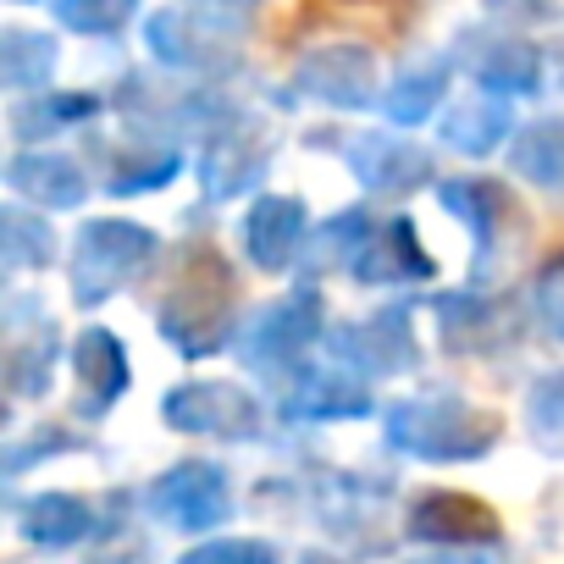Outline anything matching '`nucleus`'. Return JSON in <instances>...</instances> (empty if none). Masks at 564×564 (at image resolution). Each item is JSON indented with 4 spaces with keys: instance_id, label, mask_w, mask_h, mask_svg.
<instances>
[{
    "instance_id": "1",
    "label": "nucleus",
    "mask_w": 564,
    "mask_h": 564,
    "mask_svg": "<svg viewBox=\"0 0 564 564\" xmlns=\"http://www.w3.org/2000/svg\"><path fill=\"white\" fill-rule=\"evenodd\" d=\"M155 327L183 360H205V355H221L232 344V333H238V282H232V271L216 249H194L183 260L177 282L161 300Z\"/></svg>"
},
{
    "instance_id": "2",
    "label": "nucleus",
    "mask_w": 564,
    "mask_h": 564,
    "mask_svg": "<svg viewBox=\"0 0 564 564\" xmlns=\"http://www.w3.org/2000/svg\"><path fill=\"white\" fill-rule=\"evenodd\" d=\"M503 421L470 399H459L454 388H437V393H415V399H399L388 410V443L415 454V459H432V465H459V459H481L492 443H498Z\"/></svg>"
},
{
    "instance_id": "3",
    "label": "nucleus",
    "mask_w": 564,
    "mask_h": 564,
    "mask_svg": "<svg viewBox=\"0 0 564 564\" xmlns=\"http://www.w3.org/2000/svg\"><path fill=\"white\" fill-rule=\"evenodd\" d=\"M161 254L155 227L128 221V216H89L73 232V260H67V282H73V300L84 311L111 305L122 289H133L139 271Z\"/></svg>"
},
{
    "instance_id": "4",
    "label": "nucleus",
    "mask_w": 564,
    "mask_h": 564,
    "mask_svg": "<svg viewBox=\"0 0 564 564\" xmlns=\"http://www.w3.org/2000/svg\"><path fill=\"white\" fill-rule=\"evenodd\" d=\"M322 327H327L322 294H316V289H294V294L271 300L265 311H254V316L243 322L238 355H243V366H254V371H294V366H305V355H311V344L322 338Z\"/></svg>"
},
{
    "instance_id": "5",
    "label": "nucleus",
    "mask_w": 564,
    "mask_h": 564,
    "mask_svg": "<svg viewBox=\"0 0 564 564\" xmlns=\"http://www.w3.org/2000/svg\"><path fill=\"white\" fill-rule=\"evenodd\" d=\"M327 355L349 371H360L366 382L377 377H404L421 366V344H415V305H382L360 322H338L327 333Z\"/></svg>"
},
{
    "instance_id": "6",
    "label": "nucleus",
    "mask_w": 564,
    "mask_h": 564,
    "mask_svg": "<svg viewBox=\"0 0 564 564\" xmlns=\"http://www.w3.org/2000/svg\"><path fill=\"white\" fill-rule=\"evenodd\" d=\"M271 172V128L249 111H227L199 150V188L205 199L227 205L238 194H254Z\"/></svg>"
},
{
    "instance_id": "7",
    "label": "nucleus",
    "mask_w": 564,
    "mask_h": 564,
    "mask_svg": "<svg viewBox=\"0 0 564 564\" xmlns=\"http://www.w3.org/2000/svg\"><path fill=\"white\" fill-rule=\"evenodd\" d=\"M355 183L377 199H410L421 188L437 183V161L426 144H415L404 128H366V133H349L338 139Z\"/></svg>"
},
{
    "instance_id": "8",
    "label": "nucleus",
    "mask_w": 564,
    "mask_h": 564,
    "mask_svg": "<svg viewBox=\"0 0 564 564\" xmlns=\"http://www.w3.org/2000/svg\"><path fill=\"white\" fill-rule=\"evenodd\" d=\"M144 45L150 56L177 78H216V73H232L238 67V51H232V29L188 12V7H166V12H150L144 18Z\"/></svg>"
},
{
    "instance_id": "9",
    "label": "nucleus",
    "mask_w": 564,
    "mask_h": 564,
    "mask_svg": "<svg viewBox=\"0 0 564 564\" xmlns=\"http://www.w3.org/2000/svg\"><path fill=\"white\" fill-rule=\"evenodd\" d=\"M294 89L305 100L333 106V111H371V106H382L377 56H371V45H355V40L311 45L300 56V67H294Z\"/></svg>"
},
{
    "instance_id": "10",
    "label": "nucleus",
    "mask_w": 564,
    "mask_h": 564,
    "mask_svg": "<svg viewBox=\"0 0 564 564\" xmlns=\"http://www.w3.org/2000/svg\"><path fill=\"white\" fill-rule=\"evenodd\" d=\"M161 421L188 432V437H227V443H249L260 437V399L243 393L238 382H183L161 399Z\"/></svg>"
},
{
    "instance_id": "11",
    "label": "nucleus",
    "mask_w": 564,
    "mask_h": 564,
    "mask_svg": "<svg viewBox=\"0 0 564 564\" xmlns=\"http://www.w3.org/2000/svg\"><path fill=\"white\" fill-rule=\"evenodd\" d=\"M448 56H454V67L470 84H481L492 95H531L542 84V51L531 40H520V29L514 34H503V29H459Z\"/></svg>"
},
{
    "instance_id": "12",
    "label": "nucleus",
    "mask_w": 564,
    "mask_h": 564,
    "mask_svg": "<svg viewBox=\"0 0 564 564\" xmlns=\"http://www.w3.org/2000/svg\"><path fill=\"white\" fill-rule=\"evenodd\" d=\"M344 271L355 282H366V289H404V282H426L437 265H432V254H426L410 216H377L371 232L355 243Z\"/></svg>"
},
{
    "instance_id": "13",
    "label": "nucleus",
    "mask_w": 564,
    "mask_h": 564,
    "mask_svg": "<svg viewBox=\"0 0 564 564\" xmlns=\"http://www.w3.org/2000/svg\"><path fill=\"white\" fill-rule=\"evenodd\" d=\"M150 509L177 531H205L227 514V476L210 459H183L150 487Z\"/></svg>"
},
{
    "instance_id": "14",
    "label": "nucleus",
    "mask_w": 564,
    "mask_h": 564,
    "mask_svg": "<svg viewBox=\"0 0 564 564\" xmlns=\"http://www.w3.org/2000/svg\"><path fill=\"white\" fill-rule=\"evenodd\" d=\"M311 243V210L294 194H260L243 216V254L260 271H289Z\"/></svg>"
},
{
    "instance_id": "15",
    "label": "nucleus",
    "mask_w": 564,
    "mask_h": 564,
    "mask_svg": "<svg viewBox=\"0 0 564 564\" xmlns=\"http://www.w3.org/2000/svg\"><path fill=\"white\" fill-rule=\"evenodd\" d=\"M282 415L294 421H360L371 415V393L366 377L349 366H294L289 393H282Z\"/></svg>"
},
{
    "instance_id": "16",
    "label": "nucleus",
    "mask_w": 564,
    "mask_h": 564,
    "mask_svg": "<svg viewBox=\"0 0 564 564\" xmlns=\"http://www.w3.org/2000/svg\"><path fill=\"white\" fill-rule=\"evenodd\" d=\"M7 188L23 205H40V210H78L89 199V172H84V161H73L62 150L23 144L7 161Z\"/></svg>"
},
{
    "instance_id": "17",
    "label": "nucleus",
    "mask_w": 564,
    "mask_h": 564,
    "mask_svg": "<svg viewBox=\"0 0 564 564\" xmlns=\"http://www.w3.org/2000/svg\"><path fill=\"white\" fill-rule=\"evenodd\" d=\"M437 205H443L459 227H470L481 265L498 260L503 227H509V216H514V199H509L503 183H492V177H443V183H437Z\"/></svg>"
},
{
    "instance_id": "18",
    "label": "nucleus",
    "mask_w": 564,
    "mask_h": 564,
    "mask_svg": "<svg viewBox=\"0 0 564 564\" xmlns=\"http://www.w3.org/2000/svg\"><path fill=\"white\" fill-rule=\"evenodd\" d=\"M443 144L454 155H470V161H487L498 155L509 139H514V111H509V95H492V89H476L465 100H454L437 122Z\"/></svg>"
},
{
    "instance_id": "19",
    "label": "nucleus",
    "mask_w": 564,
    "mask_h": 564,
    "mask_svg": "<svg viewBox=\"0 0 564 564\" xmlns=\"http://www.w3.org/2000/svg\"><path fill=\"white\" fill-rule=\"evenodd\" d=\"M100 95H84V89H34V95H18L7 122H12V139L18 144H45L67 128H89L100 117Z\"/></svg>"
},
{
    "instance_id": "20",
    "label": "nucleus",
    "mask_w": 564,
    "mask_h": 564,
    "mask_svg": "<svg viewBox=\"0 0 564 564\" xmlns=\"http://www.w3.org/2000/svg\"><path fill=\"white\" fill-rule=\"evenodd\" d=\"M73 371H78V382H84V410H89V415L111 410V404L128 393V382H133V360H128L122 338L106 333V327H84V333L73 338Z\"/></svg>"
},
{
    "instance_id": "21",
    "label": "nucleus",
    "mask_w": 564,
    "mask_h": 564,
    "mask_svg": "<svg viewBox=\"0 0 564 564\" xmlns=\"http://www.w3.org/2000/svg\"><path fill=\"white\" fill-rule=\"evenodd\" d=\"M410 531L426 536V542H443V547H459V542H487L498 536V514L465 492H426L415 509H410Z\"/></svg>"
},
{
    "instance_id": "22",
    "label": "nucleus",
    "mask_w": 564,
    "mask_h": 564,
    "mask_svg": "<svg viewBox=\"0 0 564 564\" xmlns=\"http://www.w3.org/2000/svg\"><path fill=\"white\" fill-rule=\"evenodd\" d=\"M454 78V56H415L410 67H399V78L382 89V117L393 128H421L437 106H443V89Z\"/></svg>"
},
{
    "instance_id": "23",
    "label": "nucleus",
    "mask_w": 564,
    "mask_h": 564,
    "mask_svg": "<svg viewBox=\"0 0 564 564\" xmlns=\"http://www.w3.org/2000/svg\"><path fill=\"white\" fill-rule=\"evenodd\" d=\"M177 172H183V150H177L172 139L133 133V144H122V150L106 161V188H111L117 199H128V194H155V188H166Z\"/></svg>"
},
{
    "instance_id": "24",
    "label": "nucleus",
    "mask_w": 564,
    "mask_h": 564,
    "mask_svg": "<svg viewBox=\"0 0 564 564\" xmlns=\"http://www.w3.org/2000/svg\"><path fill=\"white\" fill-rule=\"evenodd\" d=\"M432 311H437V338L448 355H481L498 333V305L487 294L454 289V294H437Z\"/></svg>"
},
{
    "instance_id": "25",
    "label": "nucleus",
    "mask_w": 564,
    "mask_h": 564,
    "mask_svg": "<svg viewBox=\"0 0 564 564\" xmlns=\"http://www.w3.org/2000/svg\"><path fill=\"white\" fill-rule=\"evenodd\" d=\"M56 327L45 316H29V333L12 327V349H7V388L12 399H40L51 393V377H56Z\"/></svg>"
},
{
    "instance_id": "26",
    "label": "nucleus",
    "mask_w": 564,
    "mask_h": 564,
    "mask_svg": "<svg viewBox=\"0 0 564 564\" xmlns=\"http://www.w3.org/2000/svg\"><path fill=\"white\" fill-rule=\"evenodd\" d=\"M56 40L51 34H34V29H7L0 34V84L12 95H34V89H51L56 84Z\"/></svg>"
},
{
    "instance_id": "27",
    "label": "nucleus",
    "mask_w": 564,
    "mask_h": 564,
    "mask_svg": "<svg viewBox=\"0 0 564 564\" xmlns=\"http://www.w3.org/2000/svg\"><path fill=\"white\" fill-rule=\"evenodd\" d=\"M509 172L536 188H564V117H542L509 139Z\"/></svg>"
},
{
    "instance_id": "28",
    "label": "nucleus",
    "mask_w": 564,
    "mask_h": 564,
    "mask_svg": "<svg viewBox=\"0 0 564 564\" xmlns=\"http://www.w3.org/2000/svg\"><path fill=\"white\" fill-rule=\"evenodd\" d=\"M0 254H7V271H45V265L56 260L51 216H45L40 205L0 210Z\"/></svg>"
},
{
    "instance_id": "29",
    "label": "nucleus",
    "mask_w": 564,
    "mask_h": 564,
    "mask_svg": "<svg viewBox=\"0 0 564 564\" xmlns=\"http://www.w3.org/2000/svg\"><path fill=\"white\" fill-rule=\"evenodd\" d=\"M89 525H95V509L73 492H40L23 503V536H34L45 547H67V542L89 536Z\"/></svg>"
},
{
    "instance_id": "30",
    "label": "nucleus",
    "mask_w": 564,
    "mask_h": 564,
    "mask_svg": "<svg viewBox=\"0 0 564 564\" xmlns=\"http://www.w3.org/2000/svg\"><path fill=\"white\" fill-rule=\"evenodd\" d=\"M56 7V23L67 34H84V40H111L133 23L139 0H51Z\"/></svg>"
},
{
    "instance_id": "31",
    "label": "nucleus",
    "mask_w": 564,
    "mask_h": 564,
    "mask_svg": "<svg viewBox=\"0 0 564 564\" xmlns=\"http://www.w3.org/2000/svg\"><path fill=\"white\" fill-rule=\"evenodd\" d=\"M371 221H377V210H366V205L338 210L333 221H322V227L311 232V254H316L322 265H349V254H355V243L371 232Z\"/></svg>"
},
{
    "instance_id": "32",
    "label": "nucleus",
    "mask_w": 564,
    "mask_h": 564,
    "mask_svg": "<svg viewBox=\"0 0 564 564\" xmlns=\"http://www.w3.org/2000/svg\"><path fill=\"white\" fill-rule=\"evenodd\" d=\"M531 311H536V322H542L553 338H564V254L536 271V282H531Z\"/></svg>"
},
{
    "instance_id": "33",
    "label": "nucleus",
    "mask_w": 564,
    "mask_h": 564,
    "mask_svg": "<svg viewBox=\"0 0 564 564\" xmlns=\"http://www.w3.org/2000/svg\"><path fill=\"white\" fill-rule=\"evenodd\" d=\"M525 421L542 437H564V371H547L531 393H525Z\"/></svg>"
},
{
    "instance_id": "34",
    "label": "nucleus",
    "mask_w": 564,
    "mask_h": 564,
    "mask_svg": "<svg viewBox=\"0 0 564 564\" xmlns=\"http://www.w3.org/2000/svg\"><path fill=\"white\" fill-rule=\"evenodd\" d=\"M487 18L503 29H547L564 23V0H481Z\"/></svg>"
},
{
    "instance_id": "35",
    "label": "nucleus",
    "mask_w": 564,
    "mask_h": 564,
    "mask_svg": "<svg viewBox=\"0 0 564 564\" xmlns=\"http://www.w3.org/2000/svg\"><path fill=\"white\" fill-rule=\"evenodd\" d=\"M183 564H276V553L265 547V542H243V536H232V542H210V547H194Z\"/></svg>"
},
{
    "instance_id": "36",
    "label": "nucleus",
    "mask_w": 564,
    "mask_h": 564,
    "mask_svg": "<svg viewBox=\"0 0 564 564\" xmlns=\"http://www.w3.org/2000/svg\"><path fill=\"white\" fill-rule=\"evenodd\" d=\"M183 7L210 18V23H221V29H232V34H243L254 23V12H260V0H183Z\"/></svg>"
},
{
    "instance_id": "37",
    "label": "nucleus",
    "mask_w": 564,
    "mask_h": 564,
    "mask_svg": "<svg viewBox=\"0 0 564 564\" xmlns=\"http://www.w3.org/2000/svg\"><path fill=\"white\" fill-rule=\"evenodd\" d=\"M421 564H487V558H476V553H459V547H443V553H432V558H421Z\"/></svg>"
},
{
    "instance_id": "38",
    "label": "nucleus",
    "mask_w": 564,
    "mask_h": 564,
    "mask_svg": "<svg viewBox=\"0 0 564 564\" xmlns=\"http://www.w3.org/2000/svg\"><path fill=\"white\" fill-rule=\"evenodd\" d=\"M553 78H558V84H564V45H558V51H553Z\"/></svg>"
},
{
    "instance_id": "39",
    "label": "nucleus",
    "mask_w": 564,
    "mask_h": 564,
    "mask_svg": "<svg viewBox=\"0 0 564 564\" xmlns=\"http://www.w3.org/2000/svg\"><path fill=\"white\" fill-rule=\"evenodd\" d=\"M18 7H34V0H18Z\"/></svg>"
}]
</instances>
